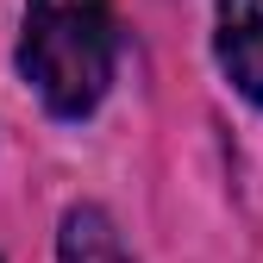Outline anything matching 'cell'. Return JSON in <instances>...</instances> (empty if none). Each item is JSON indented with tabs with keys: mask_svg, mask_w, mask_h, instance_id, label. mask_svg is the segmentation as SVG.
<instances>
[{
	"mask_svg": "<svg viewBox=\"0 0 263 263\" xmlns=\"http://www.w3.org/2000/svg\"><path fill=\"white\" fill-rule=\"evenodd\" d=\"M113 0H25L19 69L50 113L82 119L101 107L113 82Z\"/></svg>",
	"mask_w": 263,
	"mask_h": 263,
	"instance_id": "cell-1",
	"label": "cell"
},
{
	"mask_svg": "<svg viewBox=\"0 0 263 263\" xmlns=\"http://www.w3.org/2000/svg\"><path fill=\"white\" fill-rule=\"evenodd\" d=\"M213 50H219V69L232 76V88L263 107V0H219Z\"/></svg>",
	"mask_w": 263,
	"mask_h": 263,
	"instance_id": "cell-2",
	"label": "cell"
},
{
	"mask_svg": "<svg viewBox=\"0 0 263 263\" xmlns=\"http://www.w3.org/2000/svg\"><path fill=\"white\" fill-rule=\"evenodd\" d=\"M57 257L63 263H132L113 219L101 207H69L63 213V238H57Z\"/></svg>",
	"mask_w": 263,
	"mask_h": 263,
	"instance_id": "cell-3",
	"label": "cell"
}]
</instances>
